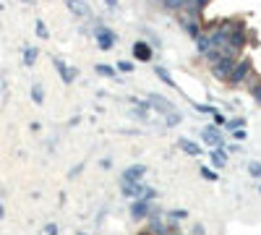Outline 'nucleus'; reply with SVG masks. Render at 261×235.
<instances>
[{"instance_id": "nucleus-1", "label": "nucleus", "mask_w": 261, "mask_h": 235, "mask_svg": "<svg viewBox=\"0 0 261 235\" xmlns=\"http://www.w3.org/2000/svg\"><path fill=\"white\" fill-rule=\"evenodd\" d=\"M149 105H151V107H157L160 113L173 115V102H170V100H165V97H160V94H151V97H149Z\"/></svg>"}, {"instance_id": "nucleus-2", "label": "nucleus", "mask_w": 261, "mask_h": 235, "mask_svg": "<svg viewBox=\"0 0 261 235\" xmlns=\"http://www.w3.org/2000/svg\"><path fill=\"white\" fill-rule=\"evenodd\" d=\"M144 172H146L144 165H133V167H128L126 172H123V183H136V180H141Z\"/></svg>"}, {"instance_id": "nucleus-3", "label": "nucleus", "mask_w": 261, "mask_h": 235, "mask_svg": "<svg viewBox=\"0 0 261 235\" xmlns=\"http://www.w3.org/2000/svg\"><path fill=\"white\" fill-rule=\"evenodd\" d=\"M146 191H149V188H144L141 183H123V194H126V196H139V199H144Z\"/></svg>"}, {"instance_id": "nucleus-4", "label": "nucleus", "mask_w": 261, "mask_h": 235, "mask_svg": "<svg viewBox=\"0 0 261 235\" xmlns=\"http://www.w3.org/2000/svg\"><path fill=\"white\" fill-rule=\"evenodd\" d=\"M97 37H99V47H102V50H110L113 42H115V34H113V31H107L105 26L97 29Z\"/></svg>"}, {"instance_id": "nucleus-5", "label": "nucleus", "mask_w": 261, "mask_h": 235, "mask_svg": "<svg viewBox=\"0 0 261 235\" xmlns=\"http://www.w3.org/2000/svg\"><path fill=\"white\" fill-rule=\"evenodd\" d=\"M55 68L60 71V76H63V81H66V84H71L73 78H76V71H71V68L66 66V63L60 60V58H55Z\"/></svg>"}, {"instance_id": "nucleus-6", "label": "nucleus", "mask_w": 261, "mask_h": 235, "mask_svg": "<svg viewBox=\"0 0 261 235\" xmlns=\"http://www.w3.org/2000/svg\"><path fill=\"white\" fill-rule=\"evenodd\" d=\"M133 55L139 58V60H149V58H151V50L146 47V42H136V44H133Z\"/></svg>"}, {"instance_id": "nucleus-7", "label": "nucleus", "mask_w": 261, "mask_h": 235, "mask_svg": "<svg viewBox=\"0 0 261 235\" xmlns=\"http://www.w3.org/2000/svg\"><path fill=\"white\" fill-rule=\"evenodd\" d=\"M178 147H180L183 152H188V154H201V147L193 144L191 138H180V141H178Z\"/></svg>"}, {"instance_id": "nucleus-8", "label": "nucleus", "mask_w": 261, "mask_h": 235, "mask_svg": "<svg viewBox=\"0 0 261 235\" xmlns=\"http://www.w3.org/2000/svg\"><path fill=\"white\" fill-rule=\"evenodd\" d=\"M201 136H204V141H209V144H220V141H222V138H220V133L214 131V125L204 128V131H201Z\"/></svg>"}, {"instance_id": "nucleus-9", "label": "nucleus", "mask_w": 261, "mask_h": 235, "mask_svg": "<svg viewBox=\"0 0 261 235\" xmlns=\"http://www.w3.org/2000/svg\"><path fill=\"white\" fill-rule=\"evenodd\" d=\"M248 68H251V63L248 60H243V63H238V68H235V73H233V81H240V78L248 73Z\"/></svg>"}, {"instance_id": "nucleus-10", "label": "nucleus", "mask_w": 261, "mask_h": 235, "mask_svg": "<svg viewBox=\"0 0 261 235\" xmlns=\"http://www.w3.org/2000/svg\"><path fill=\"white\" fill-rule=\"evenodd\" d=\"M230 68H233V66H230V58H222L217 63V68H214V73H217V76H230Z\"/></svg>"}, {"instance_id": "nucleus-11", "label": "nucleus", "mask_w": 261, "mask_h": 235, "mask_svg": "<svg viewBox=\"0 0 261 235\" xmlns=\"http://www.w3.org/2000/svg\"><path fill=\"white\" fill-rule=\"evenodd\" d=\"M154 73H157V76L162 78V81H165L167 86H175V81H173V76H170V73H167V71H165L162 66H157V68H154ZM175 89H178V86H175Z\"/></svg>"}, {"instance_id": "nucleus-12", "label": "nucleus", "mask_w": 261, "mask_h": 235, "mask_svg": "<svg viewBox=\"0 0 261 235\" xmlns=\"http://www.w3.org/2000/svg\"><path fill=\"white\" fill-rule=\"evenodd\" d=\"M34 60H37V50H34V47H26V50H24V63H26V66H34Z\"/></svg>"}, {"instance_id": "nucleus-13", "label": "nucleus", "mask_w": 261, "mask_h": 235, "mask_svg": "<svg viewBox=\"0 0 261 235\" xmlns=\"http://www.w3.org/2000/svg\"><path fill=\"white\" fill-rule=\"evenodd\" d=\"M133 217H146V201H136L133 204Z\"/></svg>"}, {"instance_id": "nucleus-14", "label": "nucleus", "mask_w": 261, "mask_h": 235, "mask_svg": "<svg viewBox=\"0 0 261 235\" xmlns=\"http://www.w3.org/2000/svg\"><path fill=\"white\" fill-rule=\"evenodd\" d=\"M32 100H34L37 105H42V100H44V94H42V86H39V84H34V89H32Z\"/></svg>"}, {"instance_id": "nucleus-15", "label": "nucleus", "mask_w": 261, "mask_h": 235, "mask_svg": "<svg viewBox=\"0 0 261 235\" xmlns=\"http://www.w3.org/2000/svg\"><path fill=\"white\" fill-rule=\"evenodd\" d=\"M97 73H102V76H115V71H113L110 66H105V63H99V66H97Z\"/></svg>"}, {"instance_id": "nucleus-16", "label": "nucleus", "mask_w": 261, "mask_h": 235, "mask_svg": "<svg viewBox=\"0 0 261 235\" xmlns=\"http://www.w3.org/2000/svg\"><path fill=\"white\" fill-rule=\"evenodd\" d=\"M248 172H251V175H256V178H261V162H251Z\"/></svg>"}, {"instance_id": "nucleus-17", "label": "nucleus", "mask_w": 261, "mask_h": 235, "mask_svg": "<svg viewBox=\"0 0 261 235\" xmlns=\"http://www.w3.org/2000/svg\"><path fill=\"white\" fill-rule=\"evenodd\" d=\"M118 68H120L123 73H131V71H133V63H128V60H120V63H118Z\"/></svg>"}, {"instance_id": "nucleus-18", "label": "nucleus", "mask_w": 261, "mask_h": 235, "mask_svg": "<svg viewBox=\"0 0 261 235\" xmlns=\"http://www.w3.org/2000/svg\"><path fill=\"white\" fill-rule=\"evenodd\" d=\"M212 162L217 165V167H222V165H225V154H220V152H214V154H212Z\"/></svg>"}, {"instance_id": "nucleus-19", "label": "nucleus", "mask_w": 261, "mask_h": 235, "mask_svg": "<svg viewBox=\"0 0 261 235\" xmlns=\"http://www.w3.org/2000/svg\"><path fill=\"white\" fill-rule=\"evenodd\" d=\"M201 175H204L206 180H217V175H214V172H212L209 167H201Z\"/></svg>"}, {"instance_id": "nucleus-20", "label": "nucleus", "mask_w": 261, "mask_h": 235, "mask_svg": "<svg viewBox=\"0 0 261 235\" xmlns=\"http://www.w3.org/2000/svg\"><path fill=\"white\" fill-rule=\"evenodd\" d=\"M178 123H180V115H178V113L167 115V125H178Z\"/></svg>"}, {"instance_id": "nucleus-21", "label": "nucleus", "mask_w": 261, "mask_h": 235, "mask_svg": "<svg viewBox=\"0 0 261 235\" xmlns=\"http://www.w3.org/2000/svg\"><path fill=\"white\" fill-rule=\"evenodd\" d=\"M37 34H39L42 39L47 37V29H44V24H42V21H37Z\"/></svg>"}, {"instance_id": "nucleus-22", "label": "nucleus", "mask_w": 261, "mask_h": 235, "mask_svg": "<svg viewBox=\"0 0 261 235\" xmlns=\"http://www.w3.org/2000/svg\"><path fill=\"white\" fill-rule=\"evenodd\" d=\"M173 217H175V219H186L188 214H186V212H183V209H175V212H173Z\"/></svg>"}, {"instance_id": "nucleus-23", "label": "nucleus", "mask_w": 261, "mask_h": 235, "mask_svg": "<svg viewBox=\"0 0 261 235\" xmlns=\"http://www.w3.org/2000/svg\"><path fill=\"white\" fill-rule=\"evenodd\" d=\"M44 232H47V235H58V225H47V227H44Z\"/></svg>"}, {"instance_id": "nucleus-24", "label": "nucleus", "mask_w": 261, "mask_h": 235, "mask_svg": "<svg viewBox=\"0 0 261 235\" xmlns=\"http://www.w3.org/2000/svg\"><path fill=\"white\" fill-rule=\"evenodd\" d=\"M6 217V209H3V204H0V219H3Z\"/></svg>"}, {"instance_id": "nucleus-25", "label": "nucleus", "mask_w": 261, "mask_h": 235, "mask_svg": "<svg viewBox=\"0 0 261 235\" xmlns=\"http://www.w3.org/2000/svg\"><path fill=\"white\" fill-rule=\"evenodd\" d=\"M256 100H258V102H261V86H258V89H256Z\"/></svg>"}, {"instance_id": "nucleus-26", "label": "nucleus", "mask_w": 261, "mask_h": 235, "mask_svg": "<svg viewBox=\"0 0 261 235\" xmlns=\"http://www.w3.org/2000/svg\"><path fill=\"white\" fill-rule=\"evenodd\" d=\"M258 191H261V185H258Z\"/></svg>"}]
</instances>
